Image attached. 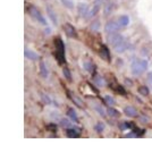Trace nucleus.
<instances>
[{"mask_svg": "<svg viewBox=\"0 0 152 161\" xmlns=\"http://www.w3.org/2000/svg\"><path fill=\"white\" fill-rule=\"evenodd\" d=\"M48 128H50V129H52V131H55L56 132V125H54V124L49 125V126H48Z\"/></svg>", "mask_w": 152, "mask_h": 161, "instance_id": "33", "label": "nucleus"}, {"mask_svg": "<svg viewBox=\"0 0 152 161\" xmlns=\"http://www.w3.org/2000/svg\"><path fill=\"white\" fill-rule=\"evenodd\" d=\"M24 56L26 57V59H30V60H38L39 59V56L35 54L34 51H32V50H30V49H25V51H24Z\"/></svg>", "mask_w": 152, "mask_h": 161, "instance_id": "12", "label": "nucleus"}, {"mask_svg": "<svg viewBox=\"0 0 152 161\" xmlns=\"http://www.w3.org/2000/svg\"><path fill=\"white\" fill-rule=\"evenodd\" d=\"M101 3H102V0H94V3L92 6V8L89 9L87 15H86V18H92L94 17L98 13H99V9L101 7Z\"/></svg>", "mask_w": 152, "mask_h": 161, "instance_id": "5", "label": "nucleus"}, {"mask_svg": "<svg viewBox=\"0 0 152 161\" xmlns=\"http://www.w3.org/2000/svg\"><path fill=\"white\" fill-rule=\"evenodd\" d=\"M123 41H124L123 35L119 34V33H117V32L109 33V35H108V42H109V44L112 45V47H116L117 44H119V43L123 42Z\"/></svg>", "mask_w": 152, "mask_h": 161, "instance_id": "4", "label": "nucleus"}, {"mask_svg": "<svg viewBox=\"0 0 152 161\" xmlns=\"http://www.w3.org/2000/svg\"><path fill=\"white\" fill-rule=\"evenodd\" d=\"M61 1V3L66 7V8H68V9H73L74 8V2H73V0H60Z\"/></svg>", "mask_w": 152, "mask_h": 161, "instance_id": "23", "label": "nucleus"}, {"mask_svg": "<svg viewBox=\"0 0 152 161\" xmlns=\"http://www.w3.org/2000/svg\"><path fill=\"white\" fill-rule=\"evenodd\" d=\"M77 9H78V14H80V16H82V17H86L87 12H89V7H87V5H86V3H80Z\"/></svg>", "mask_w": 152, "mask_h": 161, "instance_id": "13", "label": "nucleus"}, {"mask_svg": "<svg viewBox=\"0 0 152 161\" xmlns=\"http://www.w3.org/2000/svg\"><path fill=\"white\" fill-rule=\"evenodd\" d=\"M94 83L97 84L98 86H103L105 85V80L101 76H96L94 77Z\"/></svg>", "mask_w": 152, "mask_h": 161, "instance_id": "25", "label": "nucleus"}, {"mask_svg": "<svg viewBox=\"0 0 152 161\" xmlns=\"http://www.w3.org/2000/svg\"><path fill=\"white\" fill-rule=\"evenodd\" d=\"M124 114L127 117L133 118V117H136L138 116V110L134 107H132V106H127V107L124 108Z\"/></svg>", "mask_w": 152, "mask_h": 161, "instance_id": "9", "label": "nucleus"}, {"mask_svg": "<svg viewBox=\"0 0 152 161\" xmlns=\"http://www.w3.org/2000/svg\"><path fill=\"white\" fill-rule=\"evenodd\" d=\"M138 91L141 95H144V96H148V95L150 94V90H149V87H148V86H144V85L140 86Z\"/></svg>", "mask_w": 152, "mask_h": 161, "instance_id": "20", "label": "nucleus"}, {"mask_svg": "<svg viewBox=\"0 0 152 161\" xmlns=\"http://www.w3.org/2000/svg\"><path fill=\"white\" fill-rule=\"evenodd\" d=\"M67 116L69 117V119L73 121H77L78 120V118H77V114H76V111H75V109H73V108H70L67 110Z\"/></svg>", "mask_w": 152, "mask_h": 161, "instance_id": "15", "label": "nucleus"}, {"mask_svg": "<svg viewBox=\"0 0 152 161\" xmlns=\"http://www.w3.org/2000/svg\"><path fill=\"white\" fill-rule=\"evenodd\" d=\"M67 136H68V137H72V138H74V137H80V132H77V129L70 127V128H67Z\"/></svg>", "mask_w": 152, "mask_h": 161, "instance_id": "17", "label": "nucleus"}, {"mask_svg": "<svg viewBox=\"0 0 152 161\" xmlns=\"http://www.w3.org/2000/svg\"><path fill=\"white\" fill-rule=\"evenodd\" d=\"M28 13L31 14V16H32L33 18H35V21H38L40 24H42V25H47V24H48L47 21H45V18L43 17V15H42L35 7L31 6V7L28 8Z\"/></svg>", "mask_w": 152, "mask_h": 161, "instance_id": "3", "label": "nucleus"}, {"mask_svg": "<svg viewBox=\"0 0 152 161\" xmlns=\"http://www.w3.org/2000/svg\"><path fill=\"white\" fill-rule=\"evenodd\" d=\"M100 56H101V58L103 60L110 61L111 59L110 51H109V49H108V47L106 44H101V47H100Z\"/></svg>", "mask_w": 152, "mask_h": 161, "instance_id": "7", "label": "nucleus"}, {"mask_svg": "<svg viewBox=\"0 0 152 161\" xmlns=\"http://www.w3.org/2000/svg\"><path fill=\"white\" fill-rule=\"evenodd\" d=\"M70 98L73 99V101L75 102V105H76V106H78L80 108H83L84 107L83 101H82V100H80L77 96H74V94H72V95H70Z\"/></svg>", "mask_w": 152, "mask_h": 161, "instance_id": "24", "label": "nucleus"}, {"mask_svg": "<svg viewBox=\"0 0 152 161\" xmlns=\"http://www.w3.org/2000/svg\"><path fill=\"white\" fill-rule=\"evenodd\" d=\"M63 74H64V76L66 77V80H68V82H72V80H73V78H72V74H70V72H69L68 67L63 68Z\"/></svg>", "mask_w": 152, "mask_h": 161, "instance_id": "22", "label": "nucleus"}, {"mask_svg": "<svg viewBox=\"0 0 152 161\" xmlns=\"http://www.w3.org/2000/svg\"><path fill=\"white\" fill-rule=\"evenodd\" d=\"M94 109H96V111H97L98 114H100V116H102V117H105V116H106V112H105L103 108L101 107V106L96 105V106H94Z\"/></svg>", "mask_w": 152, "mask_h": 161, "instance_id": "27", "label": "nucleus"}, {"mask_svg": "<svg viewBox=\"0 0 152 161\" xmlns=\"http://www.w3.org/2000/svg\"><path fill=\"white\" fill-rule=\"evenodd\" d=\"M72 121L73 120H69L67 118H63V119H60V126L64 128H70V127H73Z\"/></svg>", "mask_w": 152, "mask_h": 161, "instance_id": "19", "label": "nucleus"}, {"mask_svg": "<svg viewBox=\"0 0 152 161\" xmlns=\"http://www.w3.org/2000/svg\"><path fill=\"white\" fill-rule=\"evenodd\" d=\"M107 114H108V116H110L112 118H117L119 116V111L117 109H113V108L111 107H109L107 109Z\"/></svg>", "mask_w": 152, "mask_h": 161, "instance_id": "18", "label": "nucleus"}, {"mask_svg": "<svg viewBox=\"0 0 152 161\" xmlns=\"http://www.w3.org/2000/svg\"><path fill=\"white\" fill-rule=\"evenodd\" d=\"M55 45H56V59L57 61L63 65L66 63V54H65V43L63 42V40L60 38H57L55 40Z\"/></svg>", "mask_w": 152, "mask_h": 161, "instance_id": "1", "label": "nucleus"}, {"mask_svg": "<svg viewBox=\"0 0 152 161\" xmlns=\"http://www.w3.org/2000/svg\"><path fill=\"white\" fill-rule=\"evenodd\" d=\"M94 129H96V132L98 133H101V132H103L105 131V125H103V122H98L97 125L94 126Z\"/></svg>", "mask_w": 152, "mask_h": 161, "instance_id": "26", "label": "nucleus"}, {"mask_svg": "<svg viewBox=\"0 0 152 161\" xmlns=\"http://www.w3.org/2000/svg\"><path fill=\"white\" fill-rule=\"evenodd\" d=\"M126 48H127V43H126V41H123V42H120L119 44H117L116 47H113V49H115V51L116 52H118V54H123L125 50H126Z\"/></svg>", "mask_w": 152, "mask_h": 161, "instance_id": "14", "label": "nucleus"}, {"mask_svg": "<svg viewBox=\"0 0 152 161\" xmlns=\"http://www.w3.org/2000/svg\"><path fill=\"white\" fill-rule=\"evenodd\" d=\"M64 30H65L67 36H69V38H77V32H76L75 27L73 26L72 24L66 23V24L64 25Z\"/></svg>", "mask_w": 152, "mask_h": 161, "instance_id": "8", "label": "nucleus"}, {"mask_svg": "<svg viewBox=\"0 0 152 161\" xmlns=\"http://www.w3.org/2000/svg\"><path fill=\"white\" fill-rule=\"evenodd\" d=\"M115 90H116L119 94H122V95H126V91H125L124 87H123L122 85H117V87H116Z\"/></svg>", "mask_w": 152, "mask_h": 161, "instance_id": "30", "label": "nucleus"}, {"mask_svg": "<svg viewBox=\"0 0 152 161\" xmlns=\"http://www.w3.org/2000/svg\"><path fill=\"white\" fill-rule=\"evenodd\" d=\"M48 69H47V66H45V64L41 61L40 63V75H41L43 78H47L48 77Z\"/></svg>", "mask_w": 152, "mask_h": 161, "instance_id": "16", "label": "nucleus"}, {"mask_svg": "<svg viewBox=\"0 0 152 161\" xmlns=\"http://www.w3.org/2000/svg\"><path fill=\"white\" fill-rule=\"evenodd\" d=\"M47 14H48V16L50 17V19H51V22L55 24V25H57L58 24V18H57V15H56L55 10L51 8V6H47Z\"/></svg>", "mask_w": 152, "mask_h": 161, "instance_id": "10", "label": "nucleus"}, {"mask_svg": "<svg viewBox=\"0 0 152 161\" xmlns=\"http://www.w3.org/2000/svg\"><path fill=\"white\" fill-rule=\"evenodd\" d=\"M41 98H42V100H43V101H45L47 103H50V99L48 98V95H45V94L42 93L41 94Z\"/></svg>", "mask_w": 152, "mask_h": 161, "instance_id": "31", "label": "nucleus"}, {"mask_svg": "<svg viewBox=\"0 0 152 161\" xmlns=\"http://www.w3.org/2000/svg\"><path fill=\"white\" fill-rule=\"evenodd\" d=\"M148 61L145 59H136L132 63L131 69H132V74L133 75H141L143 74L146 68H148Z\"/></svg>", "mask_w": 152, "mask_h": 161, "instance_id": "2", "label": "nucleus"}, {"mask_svg": "<svg viewBox=\"0 0 152 161\" xmlns=\"http://www.w3.org/2000/svg\"><path fill=\"white\" fill-rule=\"evenodd\" d=\"M117 22H118V24H119L120 27H126L128 26V24H129V17L127 15H122V16L118 17Z\"/></svg>", "mask_w": 152, "mask_h": 161, "instance_id": "11", "label": "nucleus"}, {"mask_svg": "<svg viewBox=\"0 0 152 161\" xmlns=\"http://www.w3.org/2000/svg\"><path fill=\"white\" fill-rule=\"evenodd\" d=\"M119 28H122V27L119 26L118 22H113V21H110V22H108V23L106 24V26H105V31H106V32L109 34V33L117 32Z\"/></svg>", "mask_w": 152, "mask_h": 161, "instance_id": "6", "label": "nucleus"}, {"mask_svg": "<svg viewBox=\"0 0 152 161\" xmlns=\"http://www.w3.org/2000/svg\"><path fill=\"white\" fill-rule=\"evenodd\" d=\"M84 68H85L86 72H89V73H93L96 66H94L91 61H85V63H84Z\"/></svg>", "mask_w": 152, "mask_h": 161, "instance_id": "21", "label": "nucleus"}, {"mask_svg": "<svg viewBox=\"0 0 152 161\" xmlns=\"http://www.w3.org/2000/svg\"><path fill=\"white\" fill-rule=\"evenodd\" d=\"M148 80H149V82H150V83L152 84V72L148 74Z\"/></svg>", "mask_w": 152, "mask_h": 161, "instance_id": "32", "label": "nucleus"}, {"mask_svg": "<svg viewBox=\"0 0 152 161\" xmlns=\"http://www.w3.org/2000/svg\"><path fill=\"white\" fill-rule=\"evenodd\" d=\"M120 128L122 129H129V128H133V125L129 121H123L120 125Z\"/></svg>", "mask_w": 152, "mask_h": 161, "instance_id": "28", "label": "nucleus"}, {"mask_svg": "<svg viewBox=\"0 0 152 161\" xmlns=\"http://www.w3.org/2000/svg\"><path fill=\"white\" fill-rule=\"evenodd\" d=\"M105 101H106V102H107V103H108L109 106H112V105H115V100H113V99L111 98L110 95H106V96H105Z\"/></svg>", "mask_w": 152, "mask_h": 161, "instance_id": "29", "label": "nucleus"}]
</instances>
